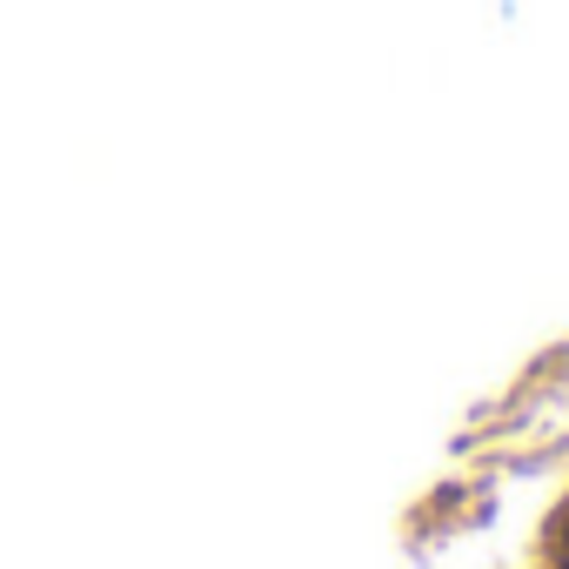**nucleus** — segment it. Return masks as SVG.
I'll list each match as a JSON object with an SVG mask.
<instances>
[{
  "label": "nucleus",
  "mask_w": 569,
  "mask_h": 569,
  "mask_svg": "<svg viewBox=\"0 0 569 569\" xmlns=\"http://www.w3.org/2000/svg\"><path fill=\"white\" fill-rule=\"evenodd\" d=\"M556 562L569 569V522H562V536H556Z\"/></svg>",
  "instance_id": "f257e3e1"
}]
</instances>
